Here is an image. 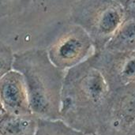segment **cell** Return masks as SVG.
<instances>
[{
  "label": "cell",
  "mask_w": 135,
  "mask_h": 135,
  "mask_svg": "<svg viewBox=\"0 0 135 135\" xmlns=\"http://www.w3.org/2000/svg\"><path fill=\"white\" fill-rule=\"evenodd\" d=\"M88 59L100 71L110 91L135 84V51H94Z\"/></svg>",
  "instance_id": "6"
},
{
  "label": "cell",
  "mask_w": 135,
  "mask_h": 135,
  "mask_svg": "<svg viewBox=\"0 0 135 135\" xmlns=\"http://www.w3.org/2000/svg\"><path fill=\"white\" fill-rule=\"evenodd\" d=\"M110 95L104 76L86 59L66 70L60 119L85 135H98Z\"/></svg>",
  "instance_id": "1"
},
{
  "label": "cell",
  "mask_w": 135,
  "mask_h": 135,
  "mask_svg": "<svg viewBox=\"0 0 135 135\" xmlns=\"http://www.w3.org/2000/svg\"><path fill=\"white\" fill-rule=\"evenodd\" d=\"M0 104L12 115L32 113L25 81L17 70L13 69L0 78Z\"/></svg>",
  "instance_id": "7"
},
{
  "label": "cell",
  "mask_w": 135,
  "mask_h": 135,
  "mask_svg": "<svg viewBox=\"0 0 135 135\" xmlns=\"http://www.w3.org/2000/svg\"><path fill=\"white\" fill-rule=\"evenodd\" d=\"M6 112V111L4 110V108H2V104H0V119L2 118V116L3 115V114Z\"/></svg>",
  "instance_id": "14"
},
{
  "label": "cell",
  "mask_w": 135,
  "mask_h": 135,
  "mask_svg": "<svg viewBox=\"0 0 135 135\" xmlns=\"http://www.w3.org/2000/svg\"><path fill=\"white\" fill-rule=\"evenodd\" d=\"M32 0H0V18L17 14L26 9Z\"/></svg>",
  "instance_id": "11"
},
{
  "label": "cell",
  "mask_w": 135,
  "mask_h": 135,
  "mask_svg": "<svg viewBox=\"0 0 135 135\" xmlns=\"http://www.w3.org/2000/svg\"><path fill=\"white\" fill-rule=\"evenodd\" d=\"M35 135H85L62 119H38Z\"/></svg>",
  "instance_id": "10"
},
{
  "label": "cell",
  "mask_w": 135,
  "mask_h": 135,
  "mask_svg": "<svg viewBox=\"0 0 135 135\" xmlns=\"http://www.w3.org/2000/svg\"><path fill=\"white\" fill-rule=\"evenodd\" d=\"M93 47L88 33L79 25H68L47 50L51 62L62 70L88 59Z\"/></svg>",
  "instance_id": "4"
},
{
  "label": "cell",
  "mask_w": 135,
  "mask_h": 135,
  "mask_svg": "<svg viewBox=\"0 0 135 135\" xmlns=\"http://www.w3.org/2000/svg\"><path fill=\"white\" fill-rule=\"evenodd\" d=\"M104 49L122 52L135 51V6L125 9L122 22Z\"/></svg>",
  "instance_id": "8"
},
{
  "label": "cell",
  "mask_w": 135,
  "mask_h": 135,
  "mask_svg": "<svg viewBox=\"0 0 135 135\" xmlns=\"http://www.w3.org/2000/svg\"><path fill=\"white\" fill-rule=\"evenodd\" d=\"M119 3L125 9H128L135 6V0H114Z\"/></svg>",
  "instance_id": "13"
},
{
  "label": "cell",
  "mask_w": 135,
  "mask_h": 135,
  "mask_svg": "<svg viewBox=\"0 0 135 135\" xmlns=\"http://www.w3.org/2000/svg\"><path fill=\"white\" fill-rule=\"evenodd\" d=\"M125 8L114 0H78L70 14L89 36L94 51L104 49L123 19Z\"/></svg>",
  "instance_id": "3"
},
{
  "label": "cell",
  "mask_w": 135,
  "mask_h": 135,
  "mask_svg": "<svg viewBox=\"0 0 135 135\" xmlns=\"http://www.w3.org/2000/svg\"><path fill=\"white\" fill-rule=\"evenodd\" d=\"M98 135H135V84L111 92Z\"/></svg>",
  "instance_id": "5"
},
{
  "label": "cell",
  "mask_w": 135,
  "mask_h": 135,
  "mask_svg": "<svg viewBox=\"0 0 135 135\" xmlns=\"http://www.w3.org/2000/svg\"><path fill=\"white\" fill-rule=\"evenodd\" d=\"M38 119L32 113L16 115L5 112L0 119V134L35 135Z\"/></svg>",
  "instance_id": "9"
},
{
  "label": "cell",
  "mask_w": 135,
  "mask_h": 135,
  "mask_svg": "<svg viewBox=\"0 0 135 135\" xmlns=\"http://www.w3.org/2000/svg\"><path fill=\"white\" fill-rule=\"evenodd\" d=\"M0 135H1V134H0Z\"/></svg>",
  "instance_id": "15"
},
{
  "label": "cell",
  "mask_w": 135,
  "mask_h": 135,
  "mask_svg": "<svg viewBox=\"0 0 135 135\" xmlns=\"http://www.w3.org/2000/svg\"><path fill=\"white\" fill-rule=\"evenodd\" d=\"M14 54L9 46L0 41V78L13 70Z\"/></svg>",
  "instance_id": "12"
},
{
  "label": "cell",
  "mask_w": 135,
  "mask_h": 135,
  "mask_svg": "<svg viewBox=\"0 0 135 135\" xmlns=\"http://www.w3.org/2000/svg\"><path fill=\"white\" fill-rule=\"evenodd\" d=\"M13 69L25 78L32 113L38 119H60L66 70L51 62L47 50L35 48L15 53Z\"/></svg>",
  "instance_id": "2"
}]
</instances>
